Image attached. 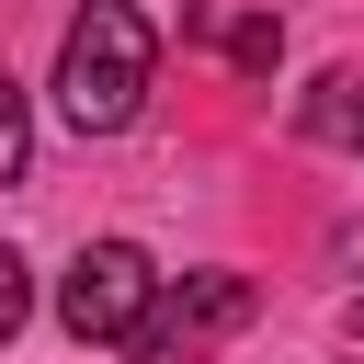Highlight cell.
<instances>
[{"label": "cell", "instance_id": "cell-1", "mask_svg": "<svg viewBox=\"0 0 364 364\" xmlns=\"http://www.w3.org/2000/svg\"><path fill=\"white\" fill-rule=\"evenodd\" d=\"M148 80H159V23L136 0H80V23L57 46V114L80 136H114V125H136Z\"/></svg>", "mask_w": 364, "mask_h": 364}, {"label": "cell", "instance_id": "cell-2", "mask_svg": "<svg viewBox=\"0 0 364 364\" xmlns=\"http://www.w3.org/2000/svg\"><path fill=\"white\" fill-rule=\"evenodd\" d=\"M148 296H159V273H148V250L136 239H91L80 262H68V284H57V318H68V341H136V318H148Z\"/></svg>", "mask_w": 364, "mask_h": 364}, {"label": "cell", "instance_id": "cell-3", "mask_svg": "<svg viewBox=\"0 0 364 364\" xmlns=\"http://www.w3.org/2000/svg\"><path fill=\"white\" fill-rule=\"evenodd\" d=\"M250 318V284L239 273H182V284H159L148 296V318H136V341H125V364H193L205 341H228Z\"/></svg>", "mask_w": 364, "mask_h": 364}, {"label": "cell", "instance_id": "cell-4", "mask_svg": "<svg viewBox=\"0 0 364 364\" xmlns=\"http://www.w3.org/2000/svg\"><path fill=\"white\" fill-rule=\"evenodd\" d=\"M296 125H307L318 148H353V159H364V68H330V80H307Z\"/></svg>", "mask_w": 364, "mask_h": 364}, {"label": "cell", "instance_id": "cell-5", "mask_svg": "<svg viewBox=\"0 0 364 364\" xmlns=\"http://www.w3.org/2000/svg\"><path fill=\"white\" fill-rule=\"evenodd\" d=\"M216 46H228V68H250V80H273V57H284V23H273V11H250V23H228Z\"/></svg>", "mask_w": 364, "mask_h": 364}, {"label": "cell", "instance_id": "cell-6", "mask_svg": "<svg viewBox=\"0 0 364 364\" xmlns=\"http://www.w3.org/2000/svg\"><path fill=\"white\" fill-rule=\"evenodd\" d=\"M23 159H34V114H23V91H11V68H0V193L23 182Z\"/></svg>", "mask_w": 364, "mask_h": 364}, {"label": "cell", "instance_id": "cell-7", "mask_svg": "<svg viewBox=\"0 0 364 364\" xmlns=\"http://www.w3.org/2000/svg\"><path fill=\"white\" fill-rule=\"evenodd\" d=\"M34 318V273H23V250H0V341Z\"/></svg>", "mask_w": 364, "mask_h": 364}, {"label": "cell", "instance_id": "cell-8", "mask_svg": "<svg viewBox=\"0 0 364 364\" xmlns=\"http://www.w3.org/2000/svg\"><path fill=\"white\" fill-rule=\"evenodd\" d=\"M353 341H364V296H353Z\"/></svg>", "mask_w": 364, "mask_h": 364}]
</instances>
